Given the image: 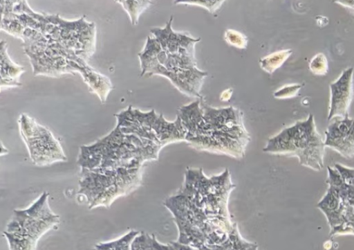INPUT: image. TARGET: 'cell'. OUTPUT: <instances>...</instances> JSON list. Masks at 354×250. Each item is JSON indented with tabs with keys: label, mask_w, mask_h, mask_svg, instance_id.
Masks as SVG:
<instances>
[{
	"label": "cell",
	"mask_w": 354,
	"mask_h": 250,
	"mask_svg": "<svg viewBox=\"0 0 354 250\" xmlns=\"http://www.w3.org/2000/svg\"><path fill=\"white\" fill-rule=\"evenodd\" d=\"M139 233L131 231L117 240L97 244L93 250H131V244Z\"/></svg>",
	"instance_id": "cell-9"
},
{
	"label": "cell",
	"mask_w": 354,
	"mask_h": 250,
	"mask_svg": "<svg viewBox=\"0 0 354 250\" xmlns=\"http://www.w3.org/2000/svg\"><path fill=\"white\" fill-rule=\"evenodd\" d=\"M48 194L43 193L28 208L15 211L4 231L9 246L20 250H35L41 236L59 222L48 204Z\"/></svg>",
	"instance_id": "cell-6"
},
{
	"label": "cell",
	"mask_w": 354,
	"mask_h": 250,
	"mask_svg": "<svg viewBox=\"0 0 354 250\" xmlns=\"http://www.w3.org/2000/svg\"><path fill=\"white\" fill-rule=\"evenodd\" d=\"M339 3H342L344 6H348L349 8H352L354 10V1H338Z\"/></svg>",
	"instance_id": "cell-11"
},
{
	"label": "cell",
	"mask_w": 354,
	"mask_h": 250,
	"mask_svg": "<svg viewBox=\"0 0 354 250\" xmlns=\"http://www.w3.org/2000/svg\"><path fill=\"white\" fill-rule=\"evenodd\" d=\"M324 146L317 132L313 116L309 115L306 120L297 122L270 139L263 151L296 156L301 165L320 170L324 167Z\"/></svg>",
	"instance_id": "cell-4"
},
{
	"label": "cell",
	"mask_w": 354,
	"mask_h": 250,
	"mask_svg": "<svg viewBox=\"0 0 354 250\" xmlns=\"http://www.w3.org/2000/svg\"><path fill=\"white\" fill-rule=\"evenodd\" d=\"M196 3V4H201L202 6H207V8L209 10L211 11V8H213L214 10L217 9L219 6L223 3V1H178L176 3Z\"/></svg>",
	"instance_id": "cell-10"
},
{
	"label": "cell",
	"mask_w": 354,
	"mask_h": 250,
	"mask_svg": "<svg viewBox=\"0 0 354 250\" xmlns=\"http://www.w3.org/2000/svg\"><path fill=\"white\" fill-rule=\"evenodd\" d=\"M326 131L325 145L337 150L345 157L354 155V119L335 117Z\"/></svg>",
	"instance_id": "cell-7"
},
{
	"label": "cell",
	"mask_w": 354,
	"mask_h": 250,
	"mask_svg": "<svg viewBox=\"0 0 354 250\" xmlns=\"http://www.w3.org/2000/svg\"><path fill=\"white\" fill-rule=\"evenodd\" d=\"M199 103L195 101L179 109L185 141L196 150L242 158L250 138L241 112L233 107L214 109Z\"/></svg>",
	"instance_id": "cell-2"
},
{
	"label": "cell",
	"mask_w": 354,
	"mask_h": 250,
	"mask_svg": "<svg viewBox=\"0 0 354 250\" xmlns=\"http://www.w3.org/2000/svg\"><path fill=\"white\" fill-rule=\"evenodd\" d=\"M234 188L228 170L207 177L201 168L187 169L181 188L164 202L178 228V240L194 245L227 240L237 229L228 210L229 197Z\"/></svg>",
	"instance_id": "cell-1"
},
{
	"label": "cell",
	"mask_w": 354,
	"mask_h": 250,
	"mask_svg": "<svg viewBox=\"0 0 354 250\" xmlns=\"http://www.w3.org/2000/svg\"><path fill=\"white\" fill-rule=\"evenodd\" d=\"M172 19L171 17L165 28L151 30L156 38L149 37L145 49L139 55L142 75H162L182 92L202 98L199 91L207 73L196 67L194 44L199 39L174 32Z\"/></svg>",
	"instance_id": "cell-3"
},
{
	"label": "cell",
	"mask_w": 354,
	"mask_h": 250,
	"mask_svg": "<svg viewBox=\"0 0 354 250\" xmlns=\"http://www.w3.org/2000/svg\"><path fill=\"white\" fill-rule=\"evenodd\" d=\"M140 181V170H89L82 168L79 193L86 196L90 208L108 206L118 197L138 188Z\"/></svg>",
	"instance_id": "cell-5"
},
{
	"label": "cell",
	"mask_w": 354,
	"mask_h": 250,
	"mask_svg": "<svg viewBox=\"0 0 354 250\" xmlns=\"http://www.w3.org/2000/svg\"><path fill=\"white\" fill-rule=\"evenodd\" d=\"M353 68L342 72L339 78L330 84V105L328 120L348 116L347 109L351 100Z\"/></svg>",
	"instance_id": "cell-8"
}]
</instances>
